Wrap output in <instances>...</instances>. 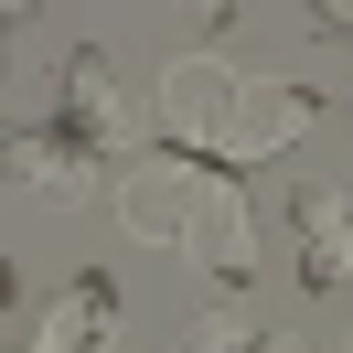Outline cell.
Returning <instances> with one entry per match:
<instances>
[{
    "instance_id": "cell-5",
    "label": "cell",
    "mask_w": 353,
    "mask_h": 353,
    "mask_svg": "<svg viewBox=\"0 0 353 353\" xmlns=\"http://www.w3.org/2000/svg\"><path fill=\"white\" fill-rule=\"evenodd\" d=\"M32 353H118V279H108V268H86V279H65L43 300Z\"/></svg>"
},
{
    "instance_id": "cell-3",
    "label": "cell",
    "mask_w": 353,
    "mask_h": 353,
    "mask_svg": "<svg viewBox=\"0 0 353 353\" xmlns=\"http://www.w3.org/2000/svg\"><path fill=\"white\" fill-rule=\"evenodd\" d=\"M54 129H65L75 150H97V161L139 150V108L118 97V65H108V54H65V86H54Z\"/></svg>"
},
{
    "instance_id": "cell-1",
    "label": "cell",
    "mask_w": 353,
    "mask_h": 353,
    "mask_svg": "<svg viewBox=\"0 0 353 353\" xmlns=\"http://www.w3.org/2000/svg\"><path fill=\"white\" fill-rule=\"evenodd\" d=\"M203 172H214V161H193V150H139L129 172H118V225H129L139 246H193Z\"/></svg>"
},
{
    "instance_id": "cell-10",
    "label": "cell",
    "mask_w": 353,
    "mask_h": 353,
    "mask_svg": "<svg viewBox=\"0 0 353 353\" xmlns=\"http://www.w3.org/2000/svg\"><path fill=\"white\" fill-rule=\"evenodd\" d=\"M257 353H310V343H300V332H268V343H257Z\"/></svg>"
},
{
    "instance_id": "cell-7",
    "label": "cell",
    "mask_w": 353,
    "mask_h": 353,
    "mask_svg": "<svg viewBox=\"0 0 353 353\" xmlns=\"http://www.w3.org/2000/svg\"><path fill=\"white\" fill-rule=\"evenodd\" d=\"M289 236H300V289H343L353 279V193H289Z\"/></svg>"
},
{
    "instance_id": "cell-6",
    "label": "cell",
    "mask_w": 353,
    "mask_h": 353,
    "mask_svg": "<svg viewBox=\"0 0 353 353\" xmlns=\"http://www.w3.org/2000/svg\"><path fill=\"white\" fill-rule=\"evenodd\" d=\"M11 172H22V193H43V203H97L108 161H97V150H75L54 118H32V129H11Z\"/></svg>"
},
{
    "instance_id": "cell-8",
    "label": "cell",
    "mask_w": 353,
    "mask_h": 353,
    "mask_svg": "<svg viewBox=\"0 0 353 353\" xmlns=\"http://www.w3.org/2000/svg\"><path fill=\"white\" fill-rule=\"evenodd\" d=\"M257 343H268V332H257V321H246V300H225V310H203V321H193V332H182V343H172V353H257Z\"/></svg>"
},
{
    "instance_id": "cell-2",
    "label": "cell",
    "mask_w": 353,
    "mask_h": 353,
    "mask_svg": "<svg viewBox=\"0 0 353 353\" xmlns=\"http://www.w3.org/2000/svg\"><path fill=\"white\" fill-rule=\"evenodd\" d=\"M236 97H246V75L225 65V54H172V75H161V139L172 150H193V161H214L225 150V129H236Z\"/></svg>"
},
{
    "instance_id": "cell-9",
    "label": "cell",
    "mask_w": 353,
    "mask_h": 353,
    "mask_svg": "<svg viewBox=\"0 0 353 353\" xmlns=\"http://www.w3.org/2000/svg\"><path fill=\"white\" fill-rule=\"evenodd\" d=\"M310 32H332V43H353V11H343V0H321V11H310Z\"/></svg>"
},
{
    "instance_id": "cell-4",
    "label": "cell",
    "mask_w": 353,
    "mask_h": 353,
    "mask_svg": "<svg viewBox=\"0 0 353 353\" xmlns=\"http://www.w3.org/2000/svg\"><path fill=\"white\" fill-rule=\"evenodd\" d=\"M321 129V97L310 86H279V75H257V86L236 97V129H225V172H236V161H268V150H289V139H310Z\"/></svg>"
}]
</instances>
